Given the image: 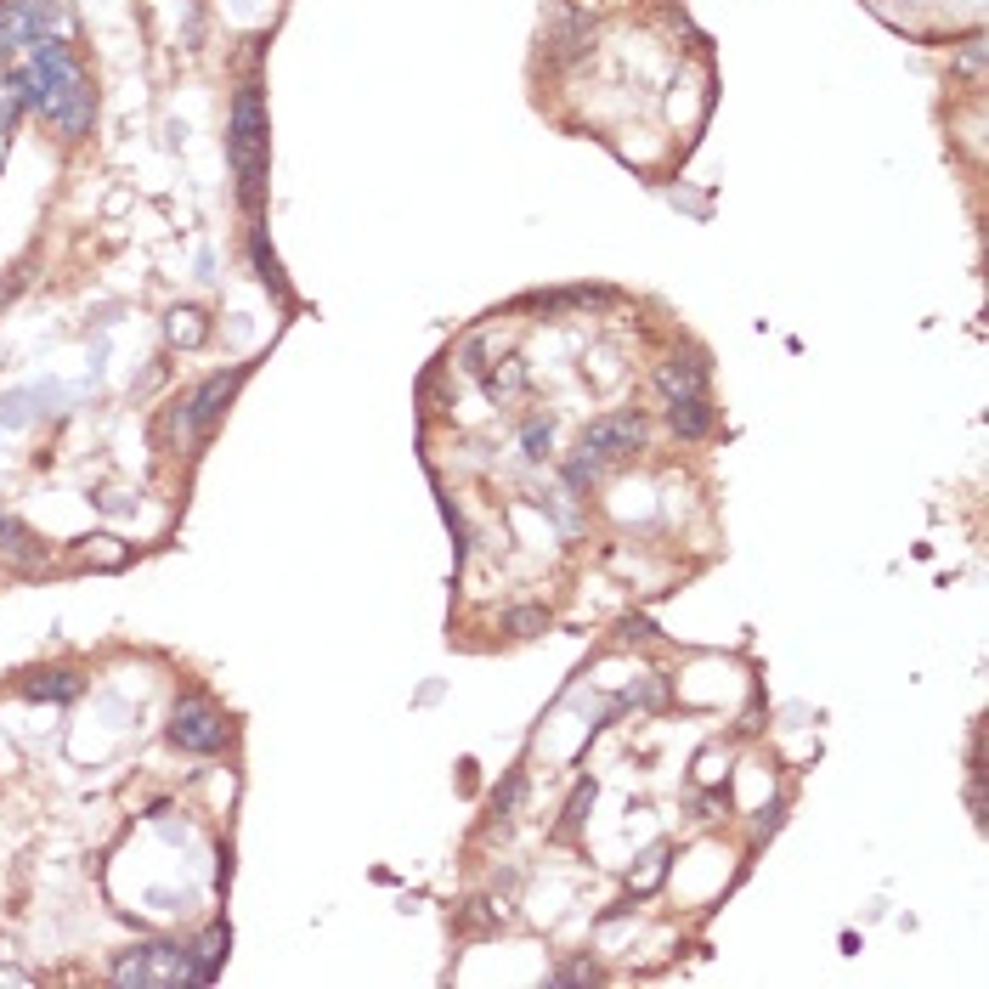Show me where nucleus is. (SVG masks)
Segmentation results:
<instances>
[{"instance_id": "nucleus-1", "label": "nucleus", "mask_w": 989, "mask_h": 989, "mask_svg": "<svg viewBox=\"0 0 989 989\" xmlns=\"http://www.w3.org/2000/svg\"><path fill=\"white\" fill-rule=\"evenodd\" d=\"M18 85H23V102H29V108H46V113L57 119V131H63L69 142L85 137L97 102H91V91H85V80H80V69H74V57L57 46V40H34V63L18 74Z\"/></svg>"}, {"instance_id": "nucleus-2", "label": "nucleus", "mask_w": 989, "mask_h": 989, "mask_svg": "<svg viewBox=\"0 0 989 989\" xmlns=\"http://www.w3.org/2000/svg\"><path fill=\"white\" fill-rule=\"evenodd\" d=\"M226 159L238 170V199L261 210V181H266V113H261V85H243L232 97L226 119Z\"/></svg>"}, {"instance_id": "nucleus-3", "label": "nucleus", "mask_w": 989, "mask_h": 989, "mask_svg": "<svg viewBox=\"0 0 989 989\" xmlns=\"http://www.w3.org/2000/svg\"><path fill=\"white\" fill-rule=\"evenodd\" d=\"M181 978H199V961L175 945H142L113 967V983H181Z\"/></svg>"}, {"instance_id": "nucleus-4", "label": "nucleus", "mask_w": 989, "mask_h": 989, "mask_svg": "<svg viewBox=\"0 0 989 989\" xmlns=\"http://www.w3.org/2000/svg\"><path fill=\"white\" fill-rule=\"evenodd\" d=\"M170 740L181 753H221L226 747V718L210 707V702H175L170 713Z\"/></svg>"}, {"instance_id": "nucleus-5", "label": "nucleus", "mask_w": 989, "mask_h": 989, "mask_svg": "<svg viewBox=\"0 0 989 989\" xmlns=\"http://www.w3.org/2000/svg\"><path fill=\"white\" fill-rule=\"evenodd\" d=\"M639 442H645L639 413H610V418H594V424L583 430V458L610 464V458H628Z\"/></svg>"}, {"instance_id": "nucleus-6", "label": "nucleus", "mask_w": 989, "mask_h": 989, "mask_svg": "<svg viewBox=\"0 0 989 989\" xmlns=\"http://www.w3.org/2000/svg\"><path fill=\"white\" fill-rule=\"evenodd\" d=\"M243 385V367H232V374H215V380H204L193 396H188V407H181V418L175 424H188L193 436H210L215 430V418L226 413V402H232V391Z\"/></svg>"}, {"instance_id": "nucleus-7", "label": "nucleus", "mask_w": 989, "mask_h": 989, "mask_svg": "<svg viewBox=\"0 0 989 989\" xmlns=\"http://www.w3.org/2000/svg\"><path fill=\"white\" fill-rule=\"evenodd\" d=\"M656 391L662 402H685V396H707V367L696 356H667L656 367Z\"/></svg>"}, {"instance_id": "nucleus-8", "label": "nucleus", "mask_w": 989, "mask_h": 989, "mask_svg": "<svg viewBox=\"0 0 989 989\" xmlns=\"http://www.w3.org/2000/svg\"><path fill=\"white\" fill-rule=\"evenodd\" d=\"M667 424L678 430L685 442H702L713 430V402L707 396H685V402H667Z\"/></svg>"}, {"instance_id": "nucleus-9", "label": "nucleus", "mask_w": 989, "mask_h": 989, "mask_svg": "<svg viewBox=\"0 0 989 989\" xmlns=\"http://www.w3.org/2000/svg\"><path fill=\"white\" fill-rule=\"evenodd\" d=\"M0 554H12L18 566H34V561H40V543H34L12 515H0Z\"/></svg>"}, {"instance_id": "nucleus-10", "label": "nucleus", "mask_w": 989, "mask_h": 989, "mask_svg": "<svg viewBox=\"0 0 989 989\" xmlns=\"http://www.w3.org/2000/svg\"><path fill=\"white\" fill-rule=\"evenodd\" d=\"M204 334H210L204 312H193V305H181V312H170V340H175V345H204Z\"/></svg>"}, {"instance_id": "nucleus-11", "label": "nucleus", "mask_w": 989, "mask_h": 989, "mask_svg": "<svg viewBox=\"0 0 989 989\" xmlns=\"http://www.w3.org/2000/svg\"><path fill=\"white\" fill-rule=\"evenodd\" d=\"M29 696H40V702H46V696H51V702H69V696H80V678H74V673H46V678H34V685H29Z\"/></svg>"}, {"instance_id": "nucleus-12", "label": "nucleus", "mask_w": 989, "mask_h": 989, "mask_svg": "<svg viewBox=\"0 0 989 989\" xmlns=\"http://www.w3.org/2000/svg\"><path fill=\"white\" fill-rule=\"evenodd\" d=\"M509 628H515V634H521V639H526V634H537V628H548V616H543V610H532V605H526V610H509Z\"/></svg>"}, {"instance_id": "nucleus-13", "label": "nucleus", "mask_w": 989, "mask_h": 989, "mask_svg": "<svg viewBox=\"0 0 989 989\" xmlns=\"http://www.w3.org/2000/svg\"><path fill=\"white\" fill-rule=\"evenodd\" d=\"M662 859H667V854L656 848V854H650V865H645V871L634 877V888H639V894H645V888H656V877H662Z\"/></svg>"}, {"instance_id": "nucleus-14", "label": "nucleus", "mask_w": 989, "mask_h": 989, "mask_svg": "<svg viewBox=\"0 0 989 989\" xmlns=\"http://www.w3.org/2000/svg\"><path fill=\"white\" fill-rule=\"evenodd\" d=\"M526 447H532V458H537V453H543V447H548V424H543V430H537V424H532V430H526Z\"/></svg>"}]
</instances>
